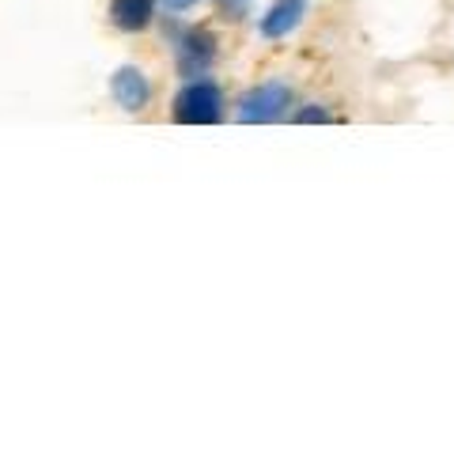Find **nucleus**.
Masks as SVG:
<instances>
[{
    "instance_id": "obj_6",
    "label": "nucleus",
    "mask_w": 454,
    "mask_h": 454,
    "mask_svg": "<svg viewBox=\"0 0 454 454\" xmlns=\"http://www.w3.org/2000/svg\"><path fill=\"white\" fill-rule=\"evenodd\" d=\"M155 16V0H114L110 4V23L118 31H145Z\"/></svg>"
},
{
    "instance_id": "obj_1",
    "label": "nucleus",
    "mask_w": 454,
    "mask_h": 454,
    "mask_svg": "<svg viewBox=\"0 0 454 454\" xmlns=\"http://www.w3.org/2000/svg\"><path fill=\"white\" fill-rule=\"evenodd\" d=\"M223 118V91L212 80H190L175 98L178 125H216Z\"/></svg>"
},
{
    "instance_id": "obj_4",
    "label": "nucleus",
    "mask_w": 454,
    "mask_h": 454,
    "mask_svg": "<svg viewBox=\"0 0 454 454\" xmlns=\"http://www.w3.org/2000/svg\"><path fill=\"white\" fill-rule=\"evenodd\" d=\"M110 95H114V103H118L121 110L137 114V110H145V106L152 103V83H148V76L140 73V68L125 65V68H118V73H114Z\"/></svg>"
},
{
    "instance_id": "obj_5",
    "label": "nucleus",
    "mask_w": 454,
    "mask_h": 454,
    "mask_svg": "<svg viewBox=\"0 0 454 454\" xmlns=\"http://www.w3.org/2000/svg\"><path fill=\"white\" fill-rule=\"evenodd\" d=\"M303 16H307V0H277L262 16L258 31H262V38H288L295 27L303 23Z\"/></svg>"
},
{
    "instance_id": "obj_8",
    "label": "nucleus",
    "mask_w": 454,
    "mask_h": 454,
    "mask_svg": "<svg viewBox=\"0 0 454 454\" xmlns=\"http://www.w3.org/2000/svg\"><path fill=\"white\" fill-rule=\"evenodd\" d=\"M220 4H223V12H227L231 20H243L247 8H250V0H220Z\"/></svg>"
},
{
    "instance_id": "obj_2",
    "label": "nucleus",
    "mask_w": 454,
    "mask_h": 454,
    "mask_svg": "<svg viewBox=\"0 0 454 454\" xmlns=\"http://www.w3.org/2000/svg\"><path fill=\"white\" fill-rule=\"evenodd\" d=\"M292 106V88L288 83L269 80L262 88H250L243 98H239V121L243 125H269L280 121Z\"/></svg>"
},
{
    "instance_id": "obj_3",
    "label": "nucleus",
    "mask_w": 454,
    "mask_h": 454,
    "mask_svg": "<svg viewBox=\"0 0 454 454\" xmlns=\"http://www.w3.org/2000/svg\"><path fill=\"white\" fill-rule=\"evenodd\" d=\"M175 57H178V73L186 80H197L208 73V65L216 61V38L205 27H190L182 31L175 42Z\"/></svg>"
},
{
    "instance_id": "obj_9",
    "label": "nucleus",
    "mask_w": 454,
    "mask_h": 454,
    "mask_svg": "<svg viewBox=\"0 0 454 454\" xmlns=\"http://www.w3.org/2000/svg\"><path fill=\"white\" fill-rule=\"evenodd\" d=\"M163 4H167V12H186L197 4V0H163Z\"/></svg>"
},
{
    "instance_id": "obj_7",
    "label": "nucleus",
    "mask_w": 454,
    "mask_h": 454,
    "mask_svg": "<svg viewBox=\"0 0 454 454\" xmlns=\"http://www.w3.org/2000/svg\"><path fill=\"white\" fill-rule=\"evenodd\" d=\"M325 125V121H330V110H325V106H307V110H295V125Z\"/></svg>"
}]
</instances>
